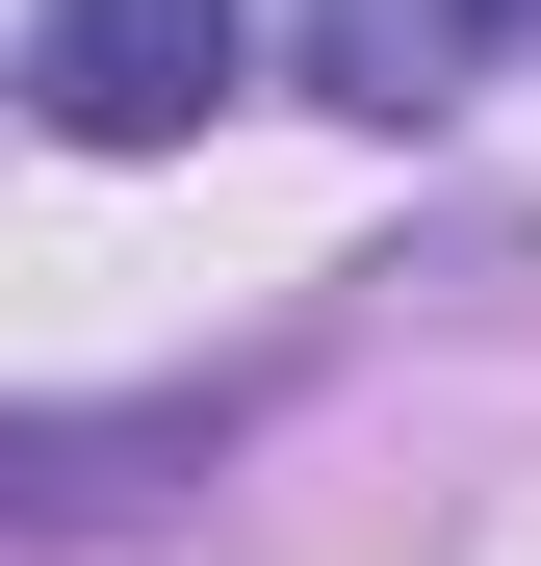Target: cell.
Segmentation results:
<instances>
[{"mask_svg":"<svg viewBox=\"0 0 541 566\" xmlns=\"http://www.w3.org/2000/svg\"><path fill=\"white\" fill-rule=\"evenodd\" d=\"M232 438V387H155V412H0V515H129Z\"/></svg>","mask_w":541,"mask_h":566,"instance_id":"obj_2","label":"cell"},{"mask_svg":"<svg viewBox=\"0 0 541 566\" xmlns=\"http://www.w3.org/2000/svg\"><path fill=\"white\" fill-rule=\"evenodd\" d=\"M232 77H258V0H52V27H27V104L77 155H180Z\"/></svg>","mask_w":541,"mask_h":566,"instance_id":"obj_1","label":"cell"}]
</instances>
